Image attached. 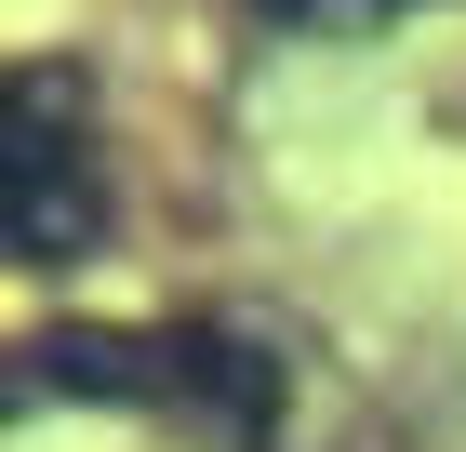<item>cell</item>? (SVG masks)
<instances>
[{"mask_svg":"<svg viewBox=\"0 0 466 452\" xmlns=\"http://www.w3.org/2000/svg\"><path fill=\"white\" fill-rule=\"evenodd\" d=\"M54 399H174V333H40L14 359V413H54Z\"/></svg>","mask_w":466,"mask_h":452,"instance_id":"cell-3","label":"cell"},{"mask_svg":"<svg viewBox=\"0 0 466 452\" xmlns=\"http://www.w3.org/2000/svg\"><path fill=\"white\" fill-rule=\"evenodd\" d=\"M80 120H94V80L80 67H14V94H0V240H14V266L67 279L107 253L120 200H107V160L80 146Z\"/></svg>","mask_w":466,"mask_h":452,"instance_id":"cell-1","label":"cell"},{"mask_svg":"<svg viewBox=\"0 0 466 452\" xmlns=\"http://www.w3.org/2000/svg\"><path fill=\"white\" fill-rule=\"evenodd\" d=\"M174 333V413L200 426L214 452H267L293 399V359L253 333V319H160Z\"/></svg>","mask_w":466,"mask_h":452,"instance_id":"cell-2","label":"cell"},{"mask_svg":"<svg viewBox=\"0 0 466 452\" xmlns=\"http://www.w3.org/2000/svg\"><path fill=\"white\" fill-rule=\"evenodd\" d=\"M267 40H307V54H373V40H400V14L413 0H240Z\"/></svg>","mask_w":466,"mask_h":452,"instance_id":"cell-4","label":"cell"}]
</instances>
